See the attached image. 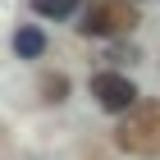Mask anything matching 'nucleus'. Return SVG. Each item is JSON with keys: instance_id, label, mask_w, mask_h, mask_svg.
<instances>
[{"instance_id": "3", "label": "nucleus", "mask_w": 160, "mask_h": 160, "mask_svg": "<svg viewBox=\"0 0 160 160\" xmlns=\"http://www.w3.org/2000/svg\"><path fill=\"white\" fill-rule=\"evenodd\" d=\"M92 96H96V105L101 110H110V114H128L137 105V87H133V78H123V73H96L92 78Z\"/></svg>"}, {"instance_id": "6", "label": "nucleus", "mask_w": 160, "mask_h": 160, "mask_svg": "<svg viewBox=\"0 0 160 160\" xmlns=\"http://www.w3.org/2000/svg\"><path fill=\"white\" fill-rule=\"evenodd\" d=\"M41 96H46L50 105H60V101L69 96V78H64V73H46V78H41Z\"/></svg>"}, {"instance_id": "5", "label": "nucleus", "mask_w": 160, "mask_h": 160, "mask_svg": "<svg viewBox=\"0 0 160 160\" xmlns=\"http://www.w3.org/2000/svg\"><path fill=\"white\" fill-rule=\"evenodd\" d=\"M78 5H82V0H32V9H37L41 18H73Z\"/></svg>"}, {"instance_id": "1", "label": "nucleus", "mask_w": 160, "mask_h": 160, "mask_svg": "<svg viewBox=\"0 0 160 160\" xmlns=\"http://www.w3.org/2000/svg\"><path fill=\"white\" fill-rule=\"evenodd\" d=\"M128 156H160V101H142L123 114L119 133H114Z\"/></svg>"}, {"instance_id": "2", "label": "nucleus", "mask_w": 160, "mask_h": 160, "mask_svg": "<svg viewBox=\"0 0 160 160\" xmlns=\"http://www.w3.org/2000/svg\"><path fill=\"white\" fill-rule=\"evenodd\" d=\"M78 28L87 37H123L137 28V9H133V0H92Z\"/></svg>"}, {"instance_id": "4", "label": "nucleus", "mask_w": 160, "mask_h": 160, "mask_svg": "<svg viewBox=\"0 0 160 160\" xmlns=\"http://www.w3.org/2000/svg\"><path fill=\"white\" fill-rule=\"evenodd\" d=\"M14 50H18V60H41V55H46L41 28H18V32H14Z\"/></svg>"}]
</instances>
